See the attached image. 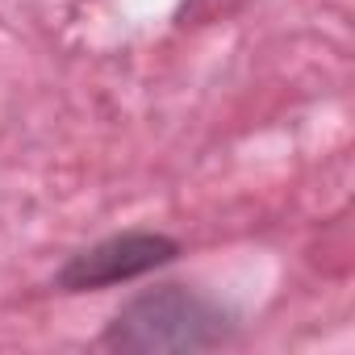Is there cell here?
<instances>
[{
	"instance_id": "7a4b0ae2",
	"label": "cell",
	"mask_w": 355,
	"mask_h": 355,
	"mask_svg": "<svg viewBox=\"0 0 355 355\" xmlns=\"http://www.w3.org/2000/svg\"><path fill=\"white\" fill-rule=\"evenodd\" d=\"M175 255H180V247L171 239H163V234H146V230L117 234V239H105V243L71 255V263L59 272V288L84 293V288L125 284V280H138V276L171 263Z\"/></svg>"
},
{
	"instance_id": "6da1fadb",
	"label": "cell",
	"mask_w": 355,
	"mask_h": 355,
	"mask_svg": "<svg viewBox=\"0 0 355 355\" xmlns=\"http://www.w3.org/2000/svg\"><path fill=\"white\" fill-rule=\"evenodd\" d=\"M230 313L209 297L163 284L134 297L105 330V347L117 351H205L226 343Z\"/></svg>"
}]
</instances>
